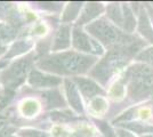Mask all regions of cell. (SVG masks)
<instances>
[{
	"instance_id": "cell-25",
	"label": "cell",
	"mask_w": 153,
	"mask_h": 137,
	"mask_svg": "<svg viewBox=\"0 0 153 137\" xmlns=\"http://www.w3.org/2000/svg\"><path fill=\"white\" fill-rule=\"evenodd\" d=\"M90 136H91L90 130L81 129V130H78V131H76V133H73L70 137H90Z\"/></svg>"
},
{
	"instance_id": "cell-29",
	"label": "cell",
	"mask_w": 153,
	"mask_h": 137,
	"mask_svg": "<svg viewBox=\"0 0 153 137\" xmlns=\"http://www.w3.org/2000/svg\"><path fill=\"white\" fill-rule=\"evenodd\" d=\"M5 65H6V63H5V62H0V69H1V67H4Z\"/></svg>"
},
{
	"instance_id": "cell-18",
	"label": "cell",
	"mask_w": 153,
	"mask_h": 137,
	"mask_svg": "<svg viewBox=\"0 0 153 137\" xmlns=\"http://www.w3.org/2000/svg\"><path fill=\"white\" fill-rule=\"evenodd\" d=\"M16 36V30L9 25H0V42H8Z\"/></svg>"
},
{
	"instance_id": "cell-19",
	"label": "cell",
	"mask_w": 153,
	"mask_h": 137,
	"mask_svg": "<svg viewBox=\"0 0 153 137\" xmlns=\"http://www.w3.org/2000/svg\"><path fill=\"white\" fill-rule=\"evenodd\" d=\"M39 110L38 103L34 102V101H26L24 102V104L22 105V112L23 114L26 116V117H31V116H34Z\"/></svg>"
},
{
	"instance_id": "cell-16",
	"label": "cell",
	"mask_w": 153,
	"mask_h": 137,
	"mask_svg": "<svg viewBox=\"0 0 153 137\" xmlns=\"http://www.w3.org/2000/svg\"><path fill=\"white\" fill-rule=\"evenodd\" d=\"M81 7H82L81 2H71V4H69L66 6V8H65V12L63 14L62 21L63 22H71V21H73L76 17V15L79 14Z\"/></svg>"
},
{
	"instance_id": "cell-26",
	"label": "cell",
	"mask_w": 153,
	"mask_h": 137,
	"mask_svg": "<svg viewBox=\"0 0 153 137\" xmlns=\"http://www.w3.org/2000/svg\"><path fill=\"white\" fill-rule=\"evenodd\" d=\"M117 134L119 135V137H135L133 134H130L129 131L125 130V129H118Z\"/></svg>"
},
{
	"instance_id": "cell-17",
	"label": "cell",
	"mask_w": 153,
	"mask_h": 137,
	"mask_svg": "<svg viewBox=\"0 0 153 137\" xmlns=\"http://www.w3.org/2000/svg\"><path fill=\"white\" fill-rule=\"evenodd\" d=\"M44 97L47 101V107H57V106H63L64 101L63 97L61 96V94L58 90H51L48 93H45Z\"/></svg>"
},
{
	"instance_id": "cell-23",
	"label": "cell",
	"mask_w": 153,
	"mask_h": 137,
	"mask_svg": "<svg viewBox=\"0 0 153 137\" xmlns=\"http://www.w3.org/2000/svg\"><path fill=\"white\" fill-rule=\"evenodd\" d=\"M23 136L27 137H49L46 133H41V131H34V130H26L22 133Z\"/></svg>"
},
{
	"instance_id": "cell-14",
	"label": "cell",
	"mask_w": 153,
	"mask_h": 137,
	"mask_svg": "<svg viewBox=\"0 0 153 137\" xmlns=\"http://www.w3.org/2000/svg\"><path fill=\"white\" fill-rule=\"evenodd\" d=\"M31 47L32 42L30 40H19V41H16L12 46L9 53L6 55V59H12L14 56H17V55H21L23 53H26Z\"/></svg>"
},
{
	"instance_id": "cell-24",
	"label": "cell",
	"mask_w": 153,
	"mask_h": 137,
	"mask_svg": "<svg viewBox=\"0 0 153 137\" xmlns=\"http://www.w3.org/2000/svg\"><path fill=\"white\" fill-rule=\"evenodd\" d=\"M39 5L42 7L44 9L46 8H49L51 10H58L59 8V4H54V2H39Z\"/></svg>"
},
{
	"instance_id": "cell-28",
	"label": "cell",
	"mask_w": 153,
	"mask_h": 137,
	"mask_svg": "<svg viewBox=\"0 0 153 137\" xmlns=\"http://www.w3.org/2000/svg\"><path fill=\"white\" fill-rule=\"evenodd\" d=\"M5 50H6L5 46H1V45H0V55H1V54H2L4 52H5Z\"/></svg>"
},
{
	"instance_id": "cell-9",
	"label": "cell",
	"mask_w": 153,
	"mask_h": 137,
	"mask_svg": "<svg viewBox=\"0 0 153 137\" xmlns=\"http://www.w3.org/2000/svg\"><path fill=\"white\" fill-rule=\"evenodd\" d=\"M71 40V29L69 25H62L57 31L55 39H54V45H53V50H64L69 48Z\"/></svg>"
},
{
	"instance_id": "cell-21",
	"label": "cell",
	"mask_w": 153,
	"mask_h": 137,
	"mask_svg": "<svg viewBox=\"0 0 153 137\" xmlns=\"http://www.w3.org/2000/svg\"><path fill=\"white\" fill-rule=\"evenodd\" d=\"M125 127L128 128V129L134 130L135 133H140V134L153 131V127H150V126H144V124H138V122H136V124H125Z\"/></svg>"
},
{
	"instance_id": "cell-7",
	"label": "cell",
	"mask_w": 153,
	"mask_h": 137,
	"mask_svg": "<svg viewBox=\"0 0 153 137\" xmlns=\"http://www.w3.org/2000/svg\"><path fill=\"white\" fill-rule=\"evenodd\" d=\"M61 79L58 77L49 76L38 70H32L29 77V84L33 87L41 88V87H56L61 84Z\"/></svg>"
},
{
	"instance_id": "cell-3",
	"label": "cell",
	"mask_w": 153,
	"mask_h": 137,
	"mask_svg": "<svg viewBox=\"0 0 153 137\" xmlns=\"http://www.w3.org/2000/svg\"><path fill=\"white\" fill-rule=\"evenodd\" d=\"M130 97L138 101L149 97L153 93V71L143 64H136L126 74Z\"/></svg>"
},
{
	"instance_id": "cell-27",
	"label": "cell",
	"mask_w": 153,
	"mask_h": 137,
	"mask_svg": "<svg viewBox=\"0 0 153 137\" xmlns=\"http://www.w3.org/2000/svg\"><path fill=\"white\" fill-rule=\"evenodd\" d=\"M147 12H149V14H150V17L152 19V22H153V8L150 6H147Z\"/></svg>"
},
{
	"instance_id": "cell-5",
	"label": "cell",
	"mask_w": 153,
	"mask_h": 137,
	"mask_svg": "<svg viewBox=\"0 0 153 137\" xmlns=\"http://www.w3.org/2000/svg\"><path fill=\"white\" fill-rule=\"evenodd\" d=\"M32 63V56L29 55L25 59H22L13 63L12 65L2 73V82L7 90H10L19 86L26 77Z\"/></svg>"
},
{
	"instance_id": "cell-15",
	"label": "cell",
	"mask_w": 153,
	"mask_h": 137,
	"mask_svg": "<svg viewBox=\"0 0 153 137\" xmlns=\"http://www.w3.org/2000/svg\"><path fill=\"white\" fill-rule=\"evenodd\" d=\"M122 13H123V30L127 33H131L136 25L134 14L131 12V9L126 5L122 6Z\"/></svg>"
},
{
	"instance_id": "cell-1",
	"label": "cell",
	"mask_w": 153,
	"mask_h": 137,
	"mask_svg": "<svg viewBox=\"0 0 153 137\" xmlns=\"http://www.w3.org/2000/svg\"><path fill=\"white\" fill-rule=\"evenodd\" d=\"M95 61L94 56L74 52H64L42 59L39 61L37 65L41 70L51 73L80 74L88 71Z\"/></svg>"
},
{
	"instance_id": "cell-30",
	"label": "cell",
	"mask_w": 153,
	"mask_h": 137,
	"mask_svg": "<svg viewBox=\"0 0 153 137\" xmlns=\"http://www.w3.org/2000/svg\"><path fill=\"white\" fill-rule=\"evenodd\" d=\"M143 137H153V135H145V136H143Z\"/></svg>"
},
{
	"instance_id": "cell-12",
	"label": "cell",
	"mask_w": 153,
	"mask_h": 137,
	"mask_svg": "<svg viewBox=\"0 0 153 137\" xmlns=\"http://www.w3.org/2000/svg\"><path fill=\"white\" fill-rule=\"evenodd\" d=\"M138 32L149 41L153 44V27L151 25V22L149 20L147 14L142 10L140 14V20H138Z\"/></svg>"
},
{
	"instance_id": "cell-13",
	"label": "cell",
	"mask_w": 153,
	"mask_h": 137,
	"mask_svg": "<svg viewBox=\"0 0 153 137\" xmlns=\"http://www.w3.org/2000/svg\"><path fill=\"white\" fill-rule=\"evenodd\" d=\"M108 16L115 25L123 27V13L119 4H112L108 7Z\"/></svg>"
},
{
	"instance_id": "cell-6",
	"label": "cell",
	"mask_w": 153,
	"mask_h": 137,
	"mask_svg": "<svg viewBox=\"0 0 153 137\" xmlns=\"http://www.w3.org/2000/svg\"><path fill=\"white\" fill-rule=\"evenodd\" d=\"M73 46L76 50L86 53H93V54H103L102 46L98 44V41L90 38L87 33H85L79 27L73 30Z\"/></svg>"
},
{
	"instance_id": "cell-22",
	"label": "cell",
	"mask_w": 153,
	"mask_h": 137,
	"mask_svg": "<svg viewBox=\"0 0 153 137\" xmlns=\"http://www.w3.org/2000/svg\"><path fill=\"white\" fill-rule=\"evenodd\" d=\"M91 106H93V109H95V111L97 112V113H101V112L105 111V109H106V103H105V101L102 99V98H96V99L93 101Z\"/></svg>"
},
{
	"instance_id": "cell-8",
	"label": "cell",
	"mask_w": 153,
	"mask_h": 137,
	"mask_svg": "<svg viewBox=\"0 0 153 137\" xmlns=\"http://www.w3.org/2000/svg\"><path fill=\"white\" fill-rule=\"evenodd\" d=\"M65 87H66V95H68V98H69V102H70L72 109L78 113H82V102H81L80 94H79L78 88L74 85V82L71 81V80H66L65 81Z\"/></svg>"
},
{
	"instance_id": "cell-2",
	"label": "cell",
	"mask_w": 153,
	"mask_h": 137,
	"mask_svg": "<svg viewBox=\"0 0 153 137\" xmlns=\"http://www.w3.org/2000/svg\"><path fill=\"white\" fill-rule=\"evenodd\" d=\"M135 42L128 46L122 45L121 47H118L117 49H112L105 56V59H102L91 71V76L97 80H100L103 85H105L108 81V79L115 73V71L127 63L129 55L136 52L137 48L135 46Z\"/></svg>"
},
{
	"instance_id": "cell-20",
	"label": "cell",
	"mask_w": 153,
	"mask_h": 137,
	"mask_svg": "<svg viewBox=\"0 0 153 137\" xmlns=\"http://www.w3.org/2000/svg\"><path fill=\"white\" fill-rule=\"evenodd\" d=\"M137 59L142 61V62H145L147 64H151L153 66V47L147 48L145 50H142L137 55Z\"/></svg>"
},
{
	"instance_id": "cell-10",
	"label": "cell",
	"mask_w": 153,
	"mask_h": 137,
	"mask_svg": "<svg viewBox=\"0 0 153 137\" xmlns=\"http://www.w3.org/2000/svg\"><path fill=\"white\" fill-rule=\"evenodd\" d=\"M74 81L78 84V88L81 90V93L86 97H94L96 95L103 94V90L101 89V87L96 82H94L93 80H90V79L76 78Z\"/></svg>"
},
{
	"instance_id": "cell-4",
	"label": "cell",
	"mask_w": 153,
	"mask_h": 137,
	"mask_svg": "<svg viewBox=\"0 0 153 137\" xmlns=\"http://www.w3.org/2000/svg\"><path fill=\"white\" fill-rule=\"evenodd\" d=\"M87 31L93 37H95L98 41H101L102 44L106 46H113L118 45V44H121V45L127 44L128 45V44H131L135 41V40L126 41L127 37L125 34H122L117 29V26L110 23L105 19H101L94 23H90L89 25L87 26Z\"/></svg>"
},
{
	"instance_id": "cell-11",
	"label": "cell",
	"mask_w": 153,
	"mask_h": 137,
	"mask_svg": "<svg viewBox=\"0 0 153 137\" xmlns=\"http://www.w3.org/2000/svg\"><path fill=\"white\" fill-rule=\"evenodd\" d=\"M103 10H104V7H103L102 4H97V2H89V4H87L85 6V8H83L80 19L78 21V24L82 25L85 23H89L90 21L96 19Z\"/></svg>"
}]
</instances>
